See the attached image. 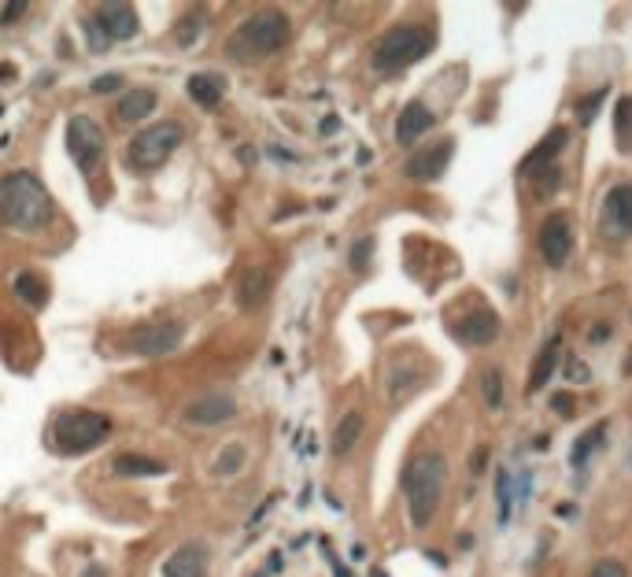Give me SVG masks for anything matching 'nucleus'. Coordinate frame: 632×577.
Listing matches in <instances>:
<instances>
[{
    "label": "nucleus",
    "mask_w": 632,
    "mask_h": 577,
    "mask_svg": "<svg viewBox=\"0 0 632 577\" xmlns=\"http://www.w3.org/2000/svg\"><path fill=\"white\" fill-rule=\"evenodd\" d=\"M222 78L219 74H193L189 78V97L200 104V108H219L222 104Z\"/></svg>",
    "instance_id": "23"
},
{
    "label": "nucleus",
    "mask_w": 632,
    "mask_h": 577,
    "mask_svg": "<svg viewBox=\"0 0 632 577\" xmlns=\"http://www.w3.org/2000/svg\"><path fill=\"white\" fill-rule=\"evenodd\" d=\"M111 467H115L119 478H159V474H167V467L159 459H148V455H134V452L115 455Z\"/></svg>",
    "instance_id": "19"
},
{
    "label": "nucleus",
    "mask_w": 632,
    "mask_h": 577,
    "mask_svg": "<svg viewBox=\"0 0 632 577\" xmlns=\"http://www.w3.org/2000/svg\"><path fill=\"white\" fill-rule=\"evenodd\" d=\"M104 148H108V141H104L100 123H93L86 115H74L67 123V152L82 171H97L104 160Z\"/></svg>",
    "instance_id": "7"
},
{
    "label": "nucleus",
    "mask_w": 632,
    "mask_h": 577,
    "mask_svg": "<svg viewBox=\"0 0 632 577\" xmlns=\"http://www.w3.org/2000/svg\"><path fill=\"white\" fill-rule=\"evenodd\" d=\"M555 407H559V411H562V415H570V411H573V404H570V396H555Z\"/></svg>",
    "instance_id": "36"
},
{
    "label": "nucleus",
    "mask_w": 632,
    "mask_h": 577,
    "mask_svg": "<svg viewBox=\"0 0 632 577\" xmlns=\"http://www.w3.org/2000/svg\"><path fill=\"white\" fill-rule=\"evenodd\" d=\"M15 293H19V300H26L30 307H41L45 300H49V293H45V282L37 278V274L23 271L19 278H15Z\"/></svg>",
    "instance_id": "25"
},
{
    "label": "nucleus",
    "mask_w": 632,
    "mask_h": 577,
    "mask_svg": "<svg viewBox=\"0 0 632 577\" xmlns=\"http://www.w3.org/2000/svg\"><path fill=\"white\" fill-rule=\"evenodd\" d=\"M82 577H108V570L104 566H89V570H82Z\"/></svg>",
    "instance_id": "37"
},
{
    "label": "nucleus",
    "mask_w": 632,
    "mask_h": 577,
    "mask_svg": "<svg viewBox=\"0 0 632 577\" xmlns=\"http://www.w3.org/2000/svg\"><path fill=\"white\" fill-rule=\"evenodd\" d=\"M148 111H156V93L152 89H130L115 104V123L119 126L141 123V119H148Z\"/></svg>",
    "instance_id": "17"
},
{
    "label": "nucleus",
    "mask_w": 632,
    "mask_h": 577,
    "mask_svg": "<svg viewBox=\"0 0 632 577\" xmlns=\"http://www.w3.org/2000/svg\"><path fill=\"white\" fill-rule=\"evenodd\" d=\"M433 49V30L422 23H403V26H392L389 34L377 37L374 45V71L381 74H396L403 67H411V63L426 60V52Z\"/></svg>",
    "instance_id": "4"
},
{
    "label": "nucleus",
    "mask_w": 632,
    "mask_h": 577,
    "mask_svg": "<svg viewBox=\"0 0 632 577\" xmlns=\"http://www.w3.org/2000/svg\"><path fill=\"white\" fill-rule=\"evenodd\" d=\"M366 430V418L359 411H348V415L337 422V430H333V455H348L359 444Z\"/></svg>",
    "instance_id": "21"
},
{
    "label": "nucleus",
    "mask_w": 632,
    "mask_h": 577,
    "mask_svg": "<svg viewBox=\"0 0 632 577\" xmlns=\"http://www.w3.org/2000/svg\"><path fill=\"white\" fill-rule=\"evenodd\" d=\"M603 234L610 237H629L632 234V182L614 185L603 200V215H599Z\"/></svg>",
    "instance_id": "13"
},
{
    "label": "nucleus",
    "mask_w": 632,
    "mask_h": 577,
    "mask_svg": "<svg viewBox=\"0 0 632 577\" xmlns=\"http://www.w3.org/2000/svg\"><path fill=\"white\" fill-rule=\"evenodd\" d=\"M185 341V326L178 319H152V322H141L134 333H130V348H134L137 356L145 359H159L174 352L178 344Z\"/></svg>",
    "instance_id": "8"
},
{
    "label": "nucleus",
    "mask_w": 632,
    "mask_h": 577,
    "mask_svg": "<svg viewBox=\"0 0 632 577\" xmlns=\"http://www.w3.org/2000/svg\"><path fill=\"white\" fill-rule=\"evenodd\" d=\"M588 577H629V570L618 563V559H599L596 566H592V574Z\"/></svg>",
    "instance_id": "31"
},
{
    "label": "nucleus",
    "mask_w": 632,
    "mask_h": 577,
    "mask_svg": "<svg viewBox=\"0 0 632 577\" xmlns=\"http://www.w3.org/2000/svg\"><path fill=\"white\" fill-rule=\"evenodd\" d=\"M270 296V274L252 267V271L241 274V282H237V307L241 311H256L259 304H267Z\"/></svg>",
    "instance_id": "18"
},
{
    "label": "nucleus",
    "mask_w": 632,
    "mask_h": 577,
    "mask_svg": "<svg viewBox=\"0 0 632 577\" xmlns=\"http://www.w3.org/2000/svg\"><path fill=\"white\" fill-rule=\"evenodd\" d=\"M207 563H211V552H207L204 541H185L182 548H174L163 563V577H207Z\"/></svg>",
    "instance_id": "14"
},
{
    "label": "nucleus",
    "mask_w": 632,
    "mask_h": 577,
    "mask_svg": "<svg viewBox=\"0 0 632 577\" xmlns=\"http://www.w3.org/2000/svg\"><path fill=\"white\" fill-rule=\"evenodd\" d=\"M89 30H97L100 41H130V37L141 30V19H137L134 4H100L93 19H89Z\"/></svg>",
    "instance_id": "10"
},
{
    "label": "nucleus",
    "mask_w": 632,
    "mask_h": 577,
    "mask_svg": "<svg viewBox=\"0 0 632 577\" xmlns=\"http://www.w3.org/2000/svg\"><path fill=\"white\" fill-rule=\"evenodd\" d=\"M455 337H459L462 344H474V348H481V344H492L499 337V315L496 311H488V307H481V311H470V315H462L459 326H455Z\"/></svg>",
    "instance_id": "15"
},
{
    "label": "nucleus",
    "mask_w": 632,
    "mask_h": 577,
    "mask_svg": "<svg viewBox=\"0 0 632 577\" xmlns=\"http://www.w3.org/2000/svg\"><path fill=\"white\" fill-rule=\"evenodd\" d=\"M555 363H559V337H551V341L540 348V356H536L533 370H529V393H540L547 385V378L555 374Z\"/></svg>",
    "instance_id": "22"
},
{
    "label": "nucleus",
    "mask_w": 632,
    "mask_h": 577,
    "mask_svg": "<svg viewBox=\"0 0 632 577\" xmlns=\"http://www.w3.org/2000/svg\"><path fill=\"white\" fill-rule=\"evenodd\" d=\"M444 481H448V463L440 452L414 455L403 467V496H407V515L414 529H426L433 522L444 496Z\"/></svg>",
    "instance_id": "2"
},
{
    "label": "nucleus",
    "mask_w": 632,
    "mask_h": 577,
    "mask_svg": "<svg viewBox=\"0 0 632 577\" xmlns=\"http://www.w3.org/2000/svg\"><path fill=\"white\" fill-rule=\"evenodd\" d=\"M496 500H499V518L507 522V518H511V504H514L511 470H499V474H496Z\"/></svg>",
    "instance_id": "26"
},
{
    "label": "nucleus",
    "mask_w": 632,
    "mask_h": 577,
    "mask_svg": "<svg viewBox=\"0 0 632 577\" xmlns=\"http://www.w3.org/2000/svg\"><path fill=\"white\" fill-rule=\"evenodd\" d=\"M111 437V418L100 415V411H89V407H78V411H63L56 422H52V448L60 455H82L93 452Z\"/></svg>",
    "instance_id": "5"
},
{
    "label": "nucleus",
    "mask_w": 632,
    "mask_h": 577,
    "mask_svg": "<svg viewBox=\"0 0 632 577\" xmlns=\"http://www.w3.org/2000/svg\"><path fill=\"white\" fill-rule=\"evenodd\" d=\"M23 12H26L23 0H15V4H8V8H4V23H15V19H19Z\"/></svg>",
    "instance_id": "34"
},
{
    "label": "nucleus",
    "mask_w": 632,
    "mask_h": 577,
    "mask_svg": "<svg viewBox=\"0 0 632 577\" xmlns=\"http://www.w3.org/2000/svg\"><path fill=\"white\" fill-rule=\"evenodd\" d=\"M451 156H455V141H451V137L433 141L429 148L414 152L411 160H407V167H403V174H407L411 182H437V178H444V171H448Z\"/></svg>",
    "instance_id": "11"
},
{
    "label": "nucleus",
    "mask_w": 632,
    "mask_h": 577,
    "mask_svg": "<svg viewBox=\"0 0 632 577\" xmlns=\"http://www.w3.org/2000/svg\"><path fill=\"white\" fill-rule=\"evenodd\" d=\"M119 86H122L119 74H104V78H97V82H93V93H115Z\"/></svg>",
    "instance_id": "32"
},
{
    "label": "nucleus",
    "mask_w": 632,
    "mask_h": 577,
    "mask_svg": "<svg viewBox=\"0 0 632 577\" xmlns=\"http://www.w3.org/2000/svg\"><path fill=\"white\" fill-rule=\"evenodd\" d=\"M182 141H185L182 123H174V119L152 123L148 130H141V134L130 141V152H126V156H130V167H137V171H156V167H163V163L178 152Z\"/></svg>",
    "instance_id": "6"
},
{
    "label": "nucleus",
    "mask_w": 632,
    "mask_h": 577,
    "mask_svg": "<svg viewBox=\"0 0 632 577\" xmlns=\"http://www.w3.org/2000/svg\"><path fill=\"white\" fill-rule=\"evenodd\" d=\"M370 256H374V241L370 237H359L352 245V256H348V263H352V271L363 274L366 267H370Z\"/></svg>",
    "instance_id": "29"
},
{
    "label": "nucleus",
    "mask_w": 632,
    "mask_h": 577,
    "mask_svg": "<svg viewBox=\"0 0 632 577\" xmlns=\"http://www.w3.org/2000/svg\"><path fill=\"white\" fill-rule=\"evenodd\" d=\"M433 123H437L433 108L422 104V100H411V104L400 111V119H396V141H400V145H414L418 137H426L429 130H433Z\"/></svg>",
    "instance_id": "16"
},
{
    "label": "nucleus",
    "mask_w": 632,
    "mask_h": 577,
    "mask_svg": "<svg viewBox=\"0 0 632 577\" xmlns=\"http://www.w3.org/2000/svg\"><path fill=\"white\" fill-rule=\"evenodd\" d=\"M481 393H485L488 407L503 404V374H499V370H485V374H481Z\"/></svg>",
    "instance_id": "27"
},
{
    "label": "nucleus",
    "mask_w": 632,
    "mask_h": 577,
    "mask_svg": "<svg viewBox=\"0 0 632 577\" xmlns=\"http://www.w3.org/2000/svg\"><path fill=\"white\" fill-rule=\"evenodd\" d=\"M292 23L289 15L278 12V8H259L237 26V34L226 41V52L233 60H263V56H274L289 45Z\"/></svg>",
    "instance_id": "3"
},
{
    "label": "nucleus",
    "mask_w": 632,
    "mask_h": 577,
    "mask_svg": "<svg viewBox=\"0 0 632 577\" xmlns=\"http://www.w3.org/2000/svg\"><path fill=\"white\" fill-rule=\"evenodd\" d=\"M614 130H618L621 145H629V137H632V97L618 100V111H614Z\"/></svg>",
    "instance_id": "28"
},
{
    "label": "nucleus",
    "mask_w": 632,
    "mask_h": 577,
    "mask_svg": "<svg viewBox=\"0 0 632 577\" xmlns=\"http://www.w3.org/2000/svg\"><path fill=\"white\" fill-rule=\"evenodd\" d=\"M52 219V197L30 171H12L0 182V222L15 234H34Z\"/></svg>",
    "instance_id": "1"
},
{
    "label": "nucleus",
    "mask_w": 632,
    "mask_h": 577,
    "mask_svg": "<svg viewBox=\"0 0 632 577\" xmlns=\"http://www.w3.org/2000/svg\"><path fill=\"white\" fill-rule=\"evenodd\" d=\"M485 459H488V448H477V452H474V467H470V470H474V474H481V470H485Z\"/></svg>",
    "instance_id": "35"
},
{
    "label": "nucleus",
    "mask_w": 632,
    "mask_h": 577,
    "mask_svg": "<svg viewBox=\"0 0 632 577\" xmlns=\"http://www.w3.org/2000/svg\"><path fill=\"white\" fill-rule=\"evenodd\" d=\"M566 378H570L573 385H584V381H588V367H584L581 359H570V367H566Z\"/></svg>",
    "instance_id": "33"
},
{
    "label": "nucleus",
    "mask_w": 632,
    "mask_h": 577,
    "mask_svg": "<svg viewBox=\"0 0 632 577\" xmlns=\"http://www.w3.org/2000/svg\"><path fill=\"white\" fill-rule=\"evenodd\" d=\"M603 100H607V89H596V93H588V97L577 104V111H581V123H592V119H596V111H599Z\"/></svg>",
    "instance_id": "30"
},
{
    "label": "nucleus",
    "mask_w": 632,
    "mask_h": 577,
    "mask_svg": "<svg viewBox=\"0 0 632 577\" xmlns=\"http://www.w3.org/2000/svg\"><path fill=\"white\" fill-rule=\"evenodd\" d=\"M182 418L189 426H222V422L237 418V400L226 393L196 396V400H189V404L182 407Z\"/></svg>",
    "instance_id": "12"
},
{
    "label": "nucleus",
    "mask_w": 632,
    "mask_h": 577,
    "mask_svg": "<svg viewBox=\"0 0 632 577\" xmlns=\"http://www.w3.org/2000/svg\"><path fill=\"white\" fill-rule=\"evenodd\" d=\"M603 437H607V422H596L592 430L584 433L581 441L573 444V452H570V463H573V467H577V470L588 467V459H592V455L599 452V444H603Z\"/></svg>",
    "instance_id": "24"
},
{
    "label": "nucleus",
    "mask_w": 632,
    "mask_h": 577,
    "mask_svg": "<svg viewBox=\"0 0 632 577\" xmlns=\"http://www.w3.org/2000/svg\"><path fill=\"white\" fill-rule=\"evenodd\" d=\"M536 245H540V256L551 271H562L566 263H570V252H573V226H570V215L566 211H555V215H547L540 222V237H536Z\"/></svg>",
    "instance_id": "9"
},
{
    "label": "nucleus",
    "mask_w": 632,
    "mask_h": 577,
    "mask_svg": "<svg viewBox=\"0 0 632 577\" xmlns=\"http://www.w3.org/2000/svg\"><path fill=\"white\" fill-rule=\"evenodd\" d=\"M566 137H570V134H566V126H555V130H551V134H547L544 141H540V145H536L533 152L525 156L522 167H518V174H533L540 163L555 160V156L562 152V145H566Z\"/></svg>",
    "instance_id": "20"
}]
</instances>
